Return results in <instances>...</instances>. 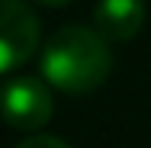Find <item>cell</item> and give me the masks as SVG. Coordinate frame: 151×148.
<instances>
[{"mask_svg": "<svg viewBox=\"0 0 151 148\" xmlns=\"http://www.w3.org/2000/svg\"><path fill=\"white\" fill-rule=\"evenodd\" d=\"M42 81L61 93H90L113 71L109 42L87 26H61L42 48Z\"/></svg>", "mask_w": 151, "mask_h": 148, "instance_id": "6da1fadb", "label": "cell"}, {"mask_svg": "<svg viewBox=\"0 0 151 148\" xmlns=\"http://www.w3.org/2000/svg\"><path fill=\"white\" fill-rule=\"evenodd\" d=\"M55 113L52 87L42 77H13L0 90V116L10 129L19 132H35L42 129Z\"/></svg>", "mask_w": 151, "mask_h": 148, "instance_id": "7a4b0ae2", "label": "cell"}, {"mask_svg": "<svg viewBox=\"0 0 151 148\" xmlns=\"http://www.w3.org/2000/svg\"><path fill=\"white\" fill-rule=\"evenodd\" d=\"M39 45V16L23 0H0V74L23 68Z\"/></svg>", "mask_w": 151, "mask_h": 148, "instance_id": "3957f363", "label": "cell"}, {"mask_svg": "<svg viewBox=\"0 0 151 148\" xmlns=\"http://www.w3.org/2000/svg\"><path fill=\"white\" fill-rule=\"evenodd\" d=\"M145 23V0H100L93 6V29L106 42H129Z\"/></svg>", "mask_w": 151, "mask_h": 148, "instance_id": "277c9868", "label": "cell"}, {"mask_svg": "<svg viewBox=\"0 0 151 148\" xmlns=\"http://www.w3.org/2000/svg\"><path fill=\"white\" fill-rule=\"evenodd\" d=\"M16 148H71L64 139H55V135H29L26 142H19Z\"/></svg>", "mask_w": 151, "mask_h": 148, "instance_id": "5b68a950", "label": "cell"}, {"mask_svg": "<svg viewBox=\"0 0 151 148\" xmlns=\"http://www.w3.org/2000/svg\"><path fill=\"white\" fill-rule=\"evenodd\" d=\"M35 3H45V6H64V3H71V0H35Z\"/></svg>", "mask_w": 151, "mask_h": 148, "instance_id": "8992f818", "label": "cell"}]
</instances>
